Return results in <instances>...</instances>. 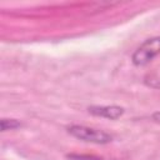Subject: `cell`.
Wrapping results in <instances>:
<instances>
[{
    "label": "cell",
    "mask_w": 160,
    "mask_h": 160,
    "mask_svg": "<svg viewBox=\"0 0 160 160\" xmlns=\"http://www.w3.org/2000/svg\"><path fill=\"white\" fill-rule=\"evenodd\" d=\"M68 132L76 139H80L86 142H92V144L104 145V144H109L112 140V136L110 134L102 130L84 126V125H71L68 128Z\"/></svg>",
    "instance_id": "obj_1"
},
{
    "label": "cell",
    "mask_w": 160,
    "mask_h": 160,
    "mask_svg": "<svg viewBox=\"0 0 160 160\" xmlns=\"http://www.w3.org/2000/svg\"><path fill=\"white\" fill-rule=\"evenodd\" d=\"M159 54H160V36H154L145 40L134 51L131 56V61L135 66H145Z\"/></svg>",
    "instance_id": "obj_2"
},
{
    "label": "cell",
    "mask_w": 160,
    "mask_h": 160,
    "mask_svg": "<svg viewBox=\"0 0 160 160\" xmlns=\"http://www.w3.org/2000/svg\"><path fill=\"white\" fill-rule=\"evenodd\" d=\"M88 110L94 116H100V118H105L110 120L119 119L124 114V109L116 105H100V106L92 105V106H89Z\"/></svg>",
    "instance_id": "obj_3"
},
{
    "label": "cell",
    "mask_w": 160,
    "mask_h": 160,
    "mask_svg": "<svg viewBox=\"0 0 160 160\" xmlns=\"http://www.w3.org/2000/svg\"><path fill=\"white\" fill-rule=\"evenodd\" d=\"M21 126V122L16 119H1L0 121V129L1 131H6V130H14Z\"/></svg>",
    "instance_id": "obj_4"
},
{
    "label": "cell",
    "mask_w": 160,
    "mask_h": 160,
    "mask_svg": "<svg viewBox=\"0 0 160 160\" xmlns=\"http://www.w3.org/2000/svg\"><path fill=\"white\" fill-rule=\"evenodd\" d=\"M68 159L70 160H102L101 158H98V156H94V155H82V154H69L66 155Z\"/></svg>",
    "instance_id": "obj_5"
},
{
    "label": "cell",
    "mask_w": 160,
    "mask_h": 160,
    "mask_svg": "<svg viewBox=\"0 0 160 160\" xmlns=\"http://www.w3.org/2000/svg\"><path fill=\"white\" fill-rule=\"evenodd\" d=\"M152 120H155L156 122H160V111H156L152 114Z\"/></svg>",
    "instance_id": "obj_6"
}]
</instances>
